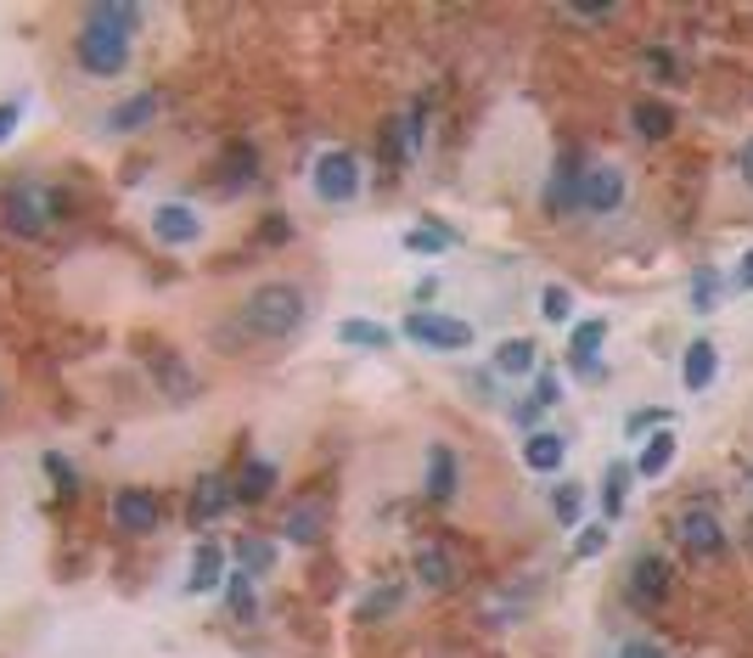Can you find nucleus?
I'll return each instance as SVG.
<instances>
[{
    "label": "nucleus",
    "mask_w": 753,
    "mask_h": 658,
    "mask_svg": "<svg viewBox=\"0 0 753 658\" xmlns=\"http://www.w3.org/2000/svg\"><path fill=\"white\" fill-rule=\"evenodd\" d=\"M141 29V12L135 7H119V0H108V7H90L79 34H74V57L90 79H119L130 68V40Z\"/></svg>",
    "instance_id": "obj_1"
},
{
    "label": "nucleus",
    "mask_w": 753,
    "mask_h": 658,
    "mask_svg": "<svg viewBox=\"0 0 753 658\" xmlns=\"http://www.w3.org/2000/svg\"><path fill=\"white\" fill-rule=\"evenodd\" d=\"M310 321V299L304 288H293V281H259V288L243 299V326L254 338H293L299 326Z\"/></svg>",
    "instance_id": "obj_2"
},
{
    "label": "nucleus",
    "mask_w": 753,
    "mask_h": 658,
    "mask_svg": "<svg viewBox=\"0 0 753 658\" xmlns=\"http://www.w3.org/2000/svg\"><path fill=\"white\" fill-rule=\"evenodd\" d=\"M0 220H7L12 237H45L52 220H57V198L45 192L40 180H18L7 192V203H0Z\"/></svg>",
    "instance_id": "obj_3"
},
{
    "label": "nucleus",
    "mask_w": 753,
    "mask_h": 658,
    "mask_svg": "<svg viewBox=\"0 0 753 658\" xmlns=\"http://www.w3.org/2000/svg\"><path fill=\"white\" fill-rule=\"evenodd\" d=\"M355 192H360V158L344 147H326L315 158V198L321 203H355Z\"/></svg>",
    "instance_id": "obj_4"
},
{
    "label": "nucleus",
    "mask_w": 753,
    "mask_h": 658,
    "mask_svg": "<svg viewBox=\"0 0 753 658\" xmlns=\"http://www.w3.org/2000/svg\"><path fill=\"white\" fill-rule=\"evenodd\" d=\"M405 338L411 344H422V349H467L473 344V326L467 321H450V315H439V310H411L405 315Z\"/></svg>",
    "instance_id": "obj_5"
},
{
    "label": "nucleus",
    "mask_w": 753,
    "mask_h": 658,
    "mask_svg": "<svg viewBox=\"0 0 753 658\" xmlns=\"http://www.w3.org/2000/svg\"><path fill=\"white\" fill-rule=\"evenodd\" d=\"M147 366H153V378H158V389L175 400V405H192L198 394H203V383H198V371L192 366H186L169 344H153L147 349Z\"/></svg>",
    "instance_id": "obj_6"
},
{
    "label": "nucleus",
    "mask_w": 753,
    "mask_h": 658,
    "mask_svg": "<svg viewBox=\"0 0 753 658\" xmlns=\"http://www.w3.org/2000/svg\"><path fill=\"white\" fill-rule=\"evenodd\" d=\"M619 203H625V169H614V164L580 169V209L585 214H614Z\"/></svg>",
    "instance_id": "obj_7"
},
{
    "label": "nucleus",
    "mask_w": 753,
    "mask_h": 658,
    "mask_svg": "<svg viewBox=\"0 0 753 658\" xmlns=\"http://www.w3.org/2000/svg\"><path fill=\"white\" fill-rule=\"evenodd\" d=\"M675 535L692 557H720L726 551V524L715 518L709 506H686L681 518H675Z\"/></svg>",
    "instance_id": "obj_8"
},
{
    "label": "nucleus",
    "mask_w": 753,
    "mask_h": 658,
    "mask_svg": "<svg viewBox=\"0 0 753 658\" xmlns=\"http://www.w3.org/2000/svg\"><path fill=\"white\" fill-rule=\"evenodd\" d=\"M113 524L124 535H153L158 529V495L153 490H119L113 495Z\"/></svg>",
    "instance_id": "obj_9"
},
{
    "label": "nucleus",
    "mask_w": 753,
    "mask_h": 658,
    "mask_svg": "<svg viewBox=\"0 0 753 658\" xmlns=\"http://www.w3.org/2000/svg\"><path fill=\"white\" fill-rule=\"evenodd\" d=\"M153 237L169 243V248H186V243L203 237V220H198V209H186V203H164V209H153Z\"/></svg>",
    "instance_id": "obj_10"
},
{
    "label": "nucleus",
    "mask_w": 753,
    "mask_h": 658,
    "mask_svg": "<svg viewBox=\"0 0 753 658\" xmlns=\"http://www.w3.org/2000/svg\"><path fill=\"white\" fill-rule=\"evenodd\" d=\"M231 501H237V495H231V479L203 473V479H198V490H192V501H186V512H192V524H214Z\"/></svg>",
    "instance_id": "obj_11"
},
{
    "label": "nucleus",
    "mask_w": 753,
    "mask_h": 658,
    "mask_svg": "<svg viewBox=\"0 0 753 658\" xmlns=\"http://www.w3.org/2000/svg\"><path fill=\"white\" fill-rule=\"evenodd\" d=\"M225 585V551L214 546V540H203L198 551H192V575H186V591L192 596H209V591H220Z\"/></svg>",
    "instance_id": "obj_12"
},
{
    "label": "nucleus",
    "mask_w": 753,
    "mask_h": 658,
    "mask_svg": "<svg viewBox=\"0 0 753 658\" xmlns=\"http://www.w3.org/2000/svg\"><path fill=\"white\" fill-rule=\"evenodd\" d=\"M715 371H720V349L709 344V338H697L692 349H686V360H681V383H686V394H703L715 383Z\"/></svg>",
    "instance_id": "obj_13"
},
{
    "label": "nucleus",
    "mask_w": 753,
    "mask_h": 658,
    "mask_svg": "<svg viewBox=\"0 0 753 658\" xmlns=\"http://www.w3.org/2000/svg\"><path fill=\"white\" fill-rule=\"evenodd\" d=\"M540 203H546V214H574L580 209V169L574 164H562L551 180H546V192H540Z\"/></svg>",
    "instance_id": "obj_14"
},
{
    "label": "nucleus",
    "mask_w": 753,
    "mask_h": 658,
    "mask_svg": "<svg viewBox=\"0 0 753 658\" xmlns=\"http://www.w3.org/2000/svg\"><path fill=\"white\" fill-rule=\"evenodd\" d=\"M675 450H681L675 428H658V434H652V439L641 445V456H636V479H658V473H670Z\"/></svg>",
    "instance_id": "obj_15"
},
{
    "label": "nucleus",
    "mask_w": 753,
    "mask_h": 658,
    "mask_svg": "<svg viewBox=\"0 0 753 658\" xmlns=\"http://www.w3.org/2000/svg\"><path fill=\"white\" fill-rule=\"evenodd\" d=\"M630 591H636V596H652V602H658V596L670 591V562L658 557V551H641V557L630 562Z\"/></svg>",
    "instance_id": "obj_16"
},
{
    "label": "nucleus",
    "mask_w": 753,
    "mask_h": 658,
    "mask_svg": "<svg viewBox=\"0 0 753 658\" xmlns=\"http://www.w3.org/2000/svg\"><path fill=\"white\" fill-rule=\"evenodd\" d=\"M158 108H164L158 90H141V97H130V102H119V108L108 113V130H124V135H130V130H141V124H153Z\"/></svg>",
    "instance_id": "obj_17"
},
{
    "label": "nucleus",
    "mask_w": 753,
    "mask_h": 658,
    "mask_svg": "<svg viewBox=\"0 0 753 658\" xmlns=\"http://www.w3.org/2000/svg\"><path fill=\"white\" fill-rule=\"evenodd\" d=\"M524 461L535 467V473H557V467L569 461V439H562V434H529Z\"/></svg>",
    "instance_id": "obj_18"
},
{
    "label": "nucleus",
    "mask_w": 753,
    "mask_h": 658,
    "mask_svg": "<svg viewBox=\"0 0 753 658\" xmlns=\"http://www.w3.org/2000/svg\"><path fill=\"white\" fill-rule=\"evenodd\" d=\"M630 124H636V135H641V141H664V135L675 130V113H670L664 102L641 97V102L630 108Z\"/></svg>",
    "instance_id": "obj_19"
},
{
    "label": "nucleus",
    "mask_w": 753,
    "mask_h": 658,
    "mask_svg": "<svg viewBox=\"0 0 753 658\" xmlns=\"http://www.w3.org/2000/svg\"><path fill=\"white\" fill-rule=\"evenodd\" d=\"M456 495V450L434 445L428 450V501H450Z\"/></svg>",
    "instance_id": "obj_20"
},
{
    "label": "nucleus",
    "mask_w": 753,
    "mask_h": 658,
    "mask_svg": "<svg viewBox=\"0 0 753 658\" xmlns=\"http://www.w3.org/2000/svg\"><path fill=\"white\" fill-rule=\"evenodd\" d=\"M270 490H276V467L270 461H248L243 473L231 479V495H237V501H265Z\"/></svg>",
    "instance_id": "obj_21"
},
{
    "label": "nucleus",
    "mask_w": 753,
    "mask_h": 658,
    "mask_svg": "<svg viewBox=\"0 0 753 658\" xmlns=\"http://www.w3.org/2000/svg\"><path fill=\"white\" fill-rule=\"evenodd\" d=\"M321 529H326V512H321L315 501L293 506V512H288V524H281V535L299 540V546H315V540H321Z\"/></svg>",
    "instance_id": "obj_22"
},
{
    "label": "nucleus",
    "mask_w": 753,
    "mask_h": 658,
    "mask_svg": "<svg viewBox=\"0 0 753 658\" xmlns=\"http://www.w3.org/2000/svg\"><path fill=\"white\" fill-rule=\"evenodd\" d=\"M535 344L529 338H506L501 349H495V371H501V378H529V371H535Z\"/></svg>",
    "instance_id": "obj_23"
},
{
    "label": "nucleus",
    "mask_w": 753,
    "mask_h": 658,
    "mask_svg": "<svg viewBox=\"0 0 753 658\" xmlns=\"http://www.w3.org/2000/svg\"><path fill=\"white\" fill-rule=\"evenodd\" d=\"M338 338H344L349 349H376V355L394 349V333H389V326H376V321H344Z\"/></svg>",
    "instance_id": "obj_24"
},
{
    "label": "nucleus",
    "mask_w": 753,
    "mask_h": 658,
    "mask_svg": "<svg viewBox=\"0 0 753 658\" xmlns=\"http://www.w3.org/2000/svg\"><path fill=\"white\" fill-rule=\"evenodd\" d=\"M416 575L428 580L434 591H445V585L456 580V569H450V557H445V546H416Z\"/></svg>",
    "instance_id": "obj_25"
},
{
    "label": "nucleus",
    "mask_w": 753,
    "mask_h": 658,
    "mask_svg": "<svg viewBox=\"0 0 753 658\" xmlns=\"http://www.w3.org/2000/svg\"><path fill=\"white\" fill-rule=\"evenodd\" d=\"M270 562H276V551H270L265 540H254V535H243V540H237V575L259 580V575H270Z\"/></svg>",
    "instance_id": "obj_26"
},
{
    "label": "nucleus",
    "mask_w": 753,
    "mask_h": 658,
    "mask_svg": "<svg viewBox=\"0 0 753 658\" xmlns=\"http://www.w3.org/2000/svg\"><path fill=\"white\" fill-rule=\"evenodd\" d=\"M580 506H585V484L562 479V484L551 490V512H557V524H580Z\"/></svg>",
    "instance_id": "obj_27"
},
{
    "label": "nucleus",
    "mask_w": 753,
    "mask_h": 658,
    "mask_svg": "<svg viewBox=\"0 0 753 658\" xmlns=\"http://www.w3.org/2000/svg\"><path fill=\"white\" fill-rule=\"evenodd\" d=\"M602 344H607V321H602V315H596V321H580V326H574V349H569L574 366H580V360H596Z\"/></svg>",
    "instance_id": "obj_28"
},
{
    "label": "nucleus",
    "mask_w": 753,
    "mask_h": 658,
    "mask_svg": "<svg viewBox=\"0 0 753 658\" xmlns=\"http://www.w3.org/2000/svg\"><path fill=\"white\" fill-rule=\"evenodd\" d=\"M630 473H636V467H625V461L607 467V490H602V512H607V518H619V512H625V484H630Z\"/></svg>",
    "instance_id": "obj_29"
},
{
    "label": "nucleus",
    "mask_w": 753,
    "mask_h": 658,
    "mask_svg": "<svg viewBox=\"0 0 753 658\" xmlns=\"http://www.w3.org/2000/svg\"><path fill=\"white\" fill-rule=\"evenodd\" d=\"M456 237H450V231H439V225H411L405 231V248L411 254H445Z\"/></svg>",
    "instance_id": "obj_30"
},
{
    "label": "nucleus",
    "mask_w": 753,
    "mask_h": 658,
    "mask_svg": "<svg viewBox=\"0 0 753 658\" xmlns=\"http://www.w3.org/2000/svg\"><path fill=\"white\" fill-rule=\"evenodd\" d=\"M540 315H546L551 326H562V321H574V293H569V288H557V281H551V288L540 293Z\"/></svg>",
    "instance_id": "obj_31"
},
{
    "label": "nucleus",
    "mask_w": 753,
    "mask_h": 658,
    "mask_svg": "<svg viewBox=\"0 0 753 658\" xmlns=\"http://www.w3.org/2000/svg\"><path fill=\"white\" fill-rule=\"evenodd\" d=\"M254 169H259L254 147H231V153H225V186H248Z\"/></svg>",
    "instance_id": "obj_32"
},
{
    "label": "nucleus",
    "mask_w": 753,
    "mask_h": 658,
    "mask_svg": "<svg viewBox=\"0 0 753 658\" xmlns=\"http://www.w3.org/2000/svg\"><path fill=\"white\" fill-rule=\"evenodd\" d=\"M225 602H231V614L248 620L254 614V580L248 575H225Z\"/></svg>",
    "instance_id": "obj_33"
},
{
    "label": "nucleus",
    "mask_w": 753,
    "mask_h": 658,
    "mask_svg": "<svg viewBox=\"0 0 753 658\" xmlns=\"http://www.w3.org/2000/svg\"><path fill=\"white\" fill-rule=\"evenodd\" d=\"M607 540H614V535H607V524H585V529H580V540H574V557H580V562H591V557H602V551H607Z\"/></svg>",
    "instance_id": "obj_34"
},
{
    "label": "nucleus",
    "mask_w": 753,
    "mask_h": 658,
    "mask_svg": "<svg viewBox=\"0 0 753 658\" xmlns=\"http://www.w3.org/2000/svg\"><path fill=\"white\" fill-rule=\"evenodd\" d=\"M400 607V585H389V591H371L366 602H360V620L371 625V620H383V614H394Z\"/></svg>",
    "instance_id": "obj_35"
},
{
    "label": "nucleus",
    "mask_w": 753,
    "mask_h": 658,
    "mask_svg": "<svg viewBox=\"0 0 753 658\" xmlns=\"http://www.w3.org/2000/svg\"><path fill=\"white\" fill-rule=\"evenodd\" d=\"M45 473H52V484H57L63 495H74V490H79V473H74V461H63L57 450H45Z\"/></svg>",
    "instance_id": "obj_36"
},
{
    "label": "nucleus",
    "mask_w": 753,
    "mask_h": 658,
    "mask_svg": "<svg viewBox=\"0 0 753 658\" xmlns=\"http://www.w3.org/2000/svg\"><path fill=\"white\" fill-rule=\"evenodd\" d=\"M562 400V378H557V371H540V383H535V411H546V405H557Z\"/></svg>",
    "instance_id": "obj_37"
},
{
    "label": "nucleus",
    "mask_w": 753,
    "mask_h": 658,
    "mask_svg": "<svg viewBox=\"0 0 753 658\" xmlns=\"http://www.w3.org/2000/svg\"><path fill=\"white\" fill-rule=\"evenodd\" d=\"M18 119H23V97H7L0 102V147H7V135L18 130Z\"/></svg>",
    "instance_id": "obj_38"
},
{
    "label": "nucleus",
    "mask_w": 753,
    "mask_h": 658,
    "mask_svg": "<svg viewBox=\"0 0 753 658\" xmlns=\"http://www.w3.org/2000/svg\"><path fill=\"white\" fill-rule=\"evenodd\" d=\"M715 288H720V281L703 270V276H697V288H692V304H697V310H715Z\"/></svg>",
    "instance_id": "obj_39"
},
{
    "label": "nucleus",
    "mask_w": 753,
    "mask_h": 658,
    "mask_svg": "<svg viewBox=\"0 0 753 658\" xmlns=\"http://www.w3.org/2000/svg\"><path fill=\"white\" fill-rule=\"evenodd\" d=\"M731 288H737V293H753V248H748V254L737 259V276H731Z\"/></svg>",
    "instance_id": "obj_40"
},
{
    "label": "nucleus",
    "mask_w": 753,
    "mask_h": 658,
    "mask_svg": "<svg viewBox=\"0 0 753 658\" xmlns=\"http://www.w3.org/2000/svg\"><path fill=\"white\" fill-rule=\"evenodd\" d=\"M625 428H630V439H636L641 428H664V411H636V416L625 422Z\"/></svg>",
    "instance_id": "obj_41"
},
{
    "label": "nucleus",
    "mask_w": 753,
    "mask_h": 658,
    "mask_svg": "<svg viewBox=\"0 0 753 658\" xmlns=\"http://www.w3.org/2000/svg\"><path fill=\"white\" fill-rule=\"evenodd\" d=\"M737 169H742V180H748V192H753V135L742 141V153H737Z\"/></svg>",
    "instance_id": "obj_42"
},
{
    "label": "nucleus",
    "mask_w": 753,
    "mask_h": 658,
    "mask_svg": "<svg viewBox=\"0 0 753 658\" xmlns=\"http://www.w3.org/2000/svg\"><path fill=\"white\" fill-rule=\"evenodd\" d=\"M619 658H664V653H658L652 642H625V647H619Z\"/></svg>",
    "instance_id": "obj_43"
},
{
    "label": "nucleus",
    "mask_w": 753,
    "mask_h": 658,
    "mask_svg": "<svg viewBox=\"0 0 753 658\" xmlns=\"http://www.w3.org/2000/svg\"><path fill=\"white\" fill-rule=\"evenodd\" d=\"M281 237H293V231H288V225H281L276 214H270V225H265V243H281Z\"/></svg>",
    "instance_id": "obj_44"
},
{
    "label": "nucleus",
    "mask_w": 753,
    "mask_h": 658,
    "mask_svg": "<svg viewBox=\"0 0 753 658\" xmlns=\"http://www.w3.org/2000/svg\"><path fill=\"white\" fill-rule=\"evenodd\" d=\"M0 411H7V383H0Z\"/></svg>",
    "instance_id": "obj_45"
}]
</instances>
